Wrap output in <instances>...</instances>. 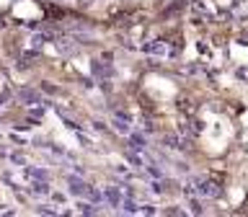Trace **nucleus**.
<instances>
[{
    "mask_svg": "<svg viewBox=\"0 0 248 217\" xmlns=\"http://www.w3.org/2000/svg\"><path fill=\"white\" fill-rule=\"evenodd\" d=\"M67 191L70 194H75V197H80V199H91V202H104V191H98L96 186H91V184H85L83 178H78V176H67Z\"/></svg>",
    "mask_w": 248,
    "mask_h": 217,
    "instance_id": "f257e3e1",
    "label": "nucleus"
},
{
    "mask_svg": "<svg viewBox=\"0 0 248 217\" xmlns=\"http://www.w3.org/2000/svg\"><path fill=\"white\" fill-rule=\"evenodd\" d=\"M122 191H124L122 186H104V202L111 207H122V202H124Z\"/></svg>",
    "mask_w": 248,
    "mask_h": 217,
    "instance_id": "f03ea898",
    "label": "nucleus"
},
{
    "mask_svg": "<svg viewBox=\"0 0 248 217\" xmlns=\"http://www.w3.org/2000/svg\"><path fill=\"white\" fill-rule=\"evenodd\" d=\"M194 189H197L199 197H217V194H220V186H217L215 181H209V178H199Z\"/></svg>",
    "mask_w": 248,
    "mask_h": 217,
    "instance_id": "7ed1b4c3",
    "label": "nucleus"
},
{
    "mask_svg": "<svg viewBox=\"0 0 248 217\" xmlns=\"http://www.w3.org/2000/svg\"><path fill=\"white\" fill-rule=\"evenodd\" d=\"M23 170H26V176H29V178H44V181H49V173H46V168H39V166H26Z\"/></svg>",
    "mask_w": 248,
    "mask_h": 217,
    "instance_id": "20e7f679",
    "label": "nucleus"
},
{
    "mask_svg": "<svg viewBox=\"0 0 248 217\" xmlns=\"http://www.w3.org/2000/svg\"><path fill=\"white\" fill-rule=\"evenodd\" d=\"M145 147H147V142L140 135H132L129 132V150H135V153H145Z\"/></svg>",
    "mask_w": 248,
    "mask_h": 217,
    "instance_id": "39448f33",
    "label": "nucleus"
},
{
    "mask_svg": "<svg viewBox=\"0 0 248 217\" xmlns=\"http://www.w3.org/2000/svg\"><path fill=\"white\" fill-rule=\"evenodd\" d=\"M18 98H21L26 106H34V104H39V96H36L34 91H29V88H23V91L18 93Z\"/></svg>",
    "mask_w": 248,
    "mask_h": 217,
    "instance_id": "423d86ee",
    "label": "nucleus"
},
{
    "mask_svg": "<svg viewBox=\"0 0 248 217\" xmlns=\"http://www.w3.org/2000/svg\"><path fill=\"white\" fill-rule=\"evenodd\" d=\"M142 52H150V54H168V46H163V44H142Z\"/></svg>",
    "mask_w": 248,
    "mask_h": 217,
    "instance_id": "0eeeda50",
    "label": "nucleus"
},
{
    "mask_svg": "<svg viewBox=\"0 0 248 217\" xmlns=\"http://www.w3.org/2000/svg\"><path fill=\"white\" fill-rule=\"evenodd\" d=\"M111 124H114V129L119 132V135H129V124H127V119H122V116H116V119H114Z\"/></svg>",
    "mask_w": 248,
    "mask_h": 217,
    "instance_id": "6e6552de",
    "label": "nucleus"
},
{
    "mask_svg": "<svg viewBox=\"0 0 248 217\" xmlns=\"http://www.w3.org/2000/svg\"><path fill=\"white\" fill-rule=\"evenodd\" d=\"M163 145H166V147H170V150H181V140H178V137H166V140H163Z\"/></svg>",
    "mask_w": 248,
    "mask_h": 217,
    "instance_id": "1a4fd4ad",
    "label": "nucleus"
}]
</instances>
